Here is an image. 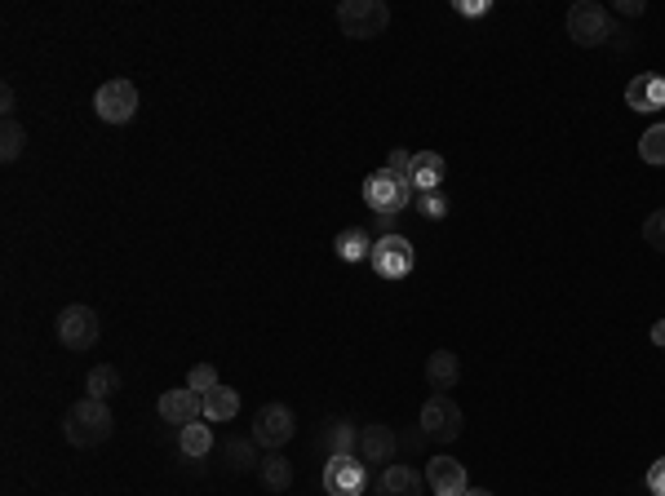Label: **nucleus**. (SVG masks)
I'll list each match as a JSON object with an SVG mask.
<instances>
[{
  "mask_svg": "<svg viewBox=\"0 0 665 496\" xmlns=\"http://www.w3.org/2000/svg\"><path fill=\"white\" fill-rule=\"evenodd\" d=\"M227 457H231V465H240V470H253V465H258V457H253V443H244V439L227 443Z\"/></svg>",
  "mask_w": 665,
  "mask_h": 496,
  "instance_id": "obj_29",
  "label": "nucleus"
},
{
  "mask_svg": "<svg viewBox=\"0 0 665 496\" xmlns=\"http://www.w3.org/2000/svg\"><path fill=\"white\" fill-rule=\"evenodd\" d=\"M626 107L639 111V116H648V111H665V76H652V71L634 76L630 89H626Z\"/></svg>",
  "mask_w": 665,
  "mask_h": 496,
  "instance_id": "obj_13",
  "label": "nucleus"
},
{
  "mask_svg": "<svg viewBox=\"0 0 665 496\" xmlns=\"http://www.w3.org/2000/svg\"><path fill=\"white\" fill-rule=\"evenodd\" d=\"M426 488L435 496H466L470 479H466V465L453 461V457H435L426 465Z\"/></svg>",
  "mask_w": 665,
  "mask_h": 496,
  "instance_id": "obj_12",
  "label": "nucleus"
},
{
  "mask_svg": "<svg viewBox=\"0 0 665 496\" xmlns=\"http://www.w3.org/2000/svg\"><path fill=\"white\" fill-rule=\"evenodd\" d=\"M178 448H182V457H191V461L209 457V452H213V430L204 426V421H191V426H182V434H178Z\"/></svg>",
  "mask_w": 665,
  "mask_h": 496,
  "instance_id": "obj_19",
  "label": "nucleus"
},
{
  "mask_svg": "<svg viewBox=\"0 0 665 496\" xmlns=\"http://www.w3.org/2000/svg\"><path fill=\"white\" fill-rule=\"evenodd\" d=\"M652 341H657V346H665V319H661L657 328H652Z\"/></svg>",
  "mask_w": 665,
  "mask_h": 496,
  "instance_id": "obj_35",
  "label": "nucleus"
},
{
  "mask_svg": "<svg viewBox=\"0 0 665 496\" xmlns=\"http://www.w3.org/2000/svg\"><path fill=\"white\" fill-rule=\"evenodd\" d=\"M457 9H462L466 18H479V14H488V5H484V0H462V5H457Z\"/></svg>",
  "mask_w": 665,
  "mask_h": 496,
  "instance_id": "obj_32",
  "label": "nucleus"
},
{
  "mask_svg": "<svg viewBox=\"0 0 665 496\" xmlns=\"http://www.w3.org/2000/svg\"><path fill=\"white\" fill-rule=\"evenodd\" d=\"M94 111L107 124H129L138 116V89H133V80H107V85H98Z\"/></svg>",
  "mask_w": 665,
  "mask_h": 496,
  "instance_id": "obj_8",
  "label": "nucleus"
},
{
  "mask_svg": "<svg viewBox=\"0 0 665 496\" xmlns=\"http://www.w3.org/2000/svg\"><path fill=\"white\" fill-rule=\"evenodd\" d=\"M368 262H373V271L382 279H404L413 271V244H408L404 235H382V240H373Z\"/></svg>",
  "mask_w": 665,
  "mask_h": 496,
  "instance_id": "obj_10",
  "label": "nucleus"
},
{
  "mask_svg": "<svg viewBox=\"0 0 665 496\" xmlns=\"http://www.w3.org/2000/svg\"><path fill=\"white\" fill-rule=\"evenodd\" d=\"M568 36L577 40L581 49L603 45V40L612 36V18H608V9L595 5V0H577V5L568 9Z\"/></svg>",
  "mask_w": 665,
  "mask_h": 496,
  "instance_id": "obj_6",
  "label": "nucleus"
},
{
  "mask_svg": "<svg viewBox=\"0 0 665 496\" xmlns=\"http://www.w3.org/2000/svg\"><path fill=\"white\" fill-rule=\"evenodd\" d=\"M417 213H422V217H431V222H439V217L448 213L444 191H426V195H417Z\"/></svg>",
  "mask_w": 665,
  "mask_h": 496,
  "instance_id": "obj_28",
  "label": "nucleus"
},
{
  "mask_svg": "<svg viewBox=\"0 0 665 496\" xmlns=\"http://www.w3.org/2000/svg\"><path fill=\"white\" fill-rule=\"evenodd\" d=\"M386 169L399 173V178H408V169H413V155L408 151H391V160H386Z\"/></svg>",
  "mask_w": 665,
  "mask_h": 496,
  "instance_id": "obj_31",
  "label": "nucleus"
},
{
  "mask_svg": "<svg viewBox=\"0 0 665 496\" xmlns=\"http://www.w3.org/2000/svg\"><path fill=\"white\" fill-rule=\"evenodd\" d=\"M373 492H377V496H417V492H422V479H417V470H413V465H399V461H391L382 474H377Z\"/></svg>",
  "mask_w": 665,
  "mask_h": 496,
  "instance_id": "obj_15",
  "label": "nucleus"
},
{
  "mask_svg": "<svg viewBox=\"0 0 665 496\" xmlns=\"http://www.w3.org/2000/svg\"><path fill=\"white\" fill-rule=\"evenodd\" d=\"M360 461H395V430L391 426H364L360 434Z\"/></svg>",
  "mask_w": 665,
  "mask_h": 496,
  "instance_id": "obj_16",
  "label": "nucleus"
},
{
  "mask_svg": "<svg viewBox=\"0 0 665 496\" xmlns=\"http://www.w3.org/2000/svg\"><path fill=\"white\" fill-rule=\"evenodd\" d=\"M444 155L439 151H417L413 155V169H408V186H413V195H426V191H439L444 186Z\"/></svg>",
  "mask_w": 665,
  "mask_h": 496,
  "instance_id": "obj_14",
  "label": "nucleus"
},
{
  "mask_svg": "<svg viewBox=\"0 0 665 496\" xmlns=\"http://www.w3.org/2000/svg\"><path fill=\"white\" fill-rule=\"evenodd\" d=\"M293 434H298V417L289 403H262L253 417V443H262L266 452H280Z\"/></svg>",
  "mask_w": 665,
  "mask_h": 496,
  "instance_id": "obj_4",
  "label": "nucleus"
},
{
  "mask_svg": "<svg viewBox=\"0 0 665 496\" xmlns=\"http://www.w3.org/2000/svg\"><path fill=\"white\" fill-rule=\"evenodd\" d=\"M643 244L657 248V253H665V209L648 213V222H643Z\"/></svg>",
  "mask_w": 665,
  "mask_h": 496,
  "instance_id": "obj_27",
  "label": "nucleus"
},
{
  "mask_svg": "<svg viewBox=\"0 0 665 496\" xmlns=\"http://www.w3.org/2000/svg\"><path fill=\"white\" fill-rule=\"evenodd\" d=\"M333 253L342 257V262H364V257L373 253V240H368L360 226H351V231H342V235L333 240Z\"/></svg>",
  "mask_w": 665,
  "mask_h": 496,
  "instance_id": "obj_20",
  "label": "nucleus"
},
{
  "mask_svg": "<svg viewBox=\"0 0 665 496\" xmlns=\"http://www.w3.org/2000/svg\"><path fill=\"white\" fill-rule=\"evenodd\" d=\"M258 474H262V483H266L271 492H289V488H293V465L284 461L280 452H271V457L262 461V470H258Z\"/></svg>",
  "mask_w": 665,
  "mask_h": 496,
  "instance_id": "obj_21",
  "label": "nucleus"
},
{
  "mask_svg": "<svg viewBox=\"0 0 665 496\" xmlns=\"http://www.w3.org/2000/svg\"><path fill=\"white\" fill-rule=\"evenodd\" d=\"M457 377H462V364H457L453 350H435V355L426 359V381H431L439 395H448V390L457 386Z\"/></svg>",
  "mask_w": 665,
  "mask_h": 496,
  "instance_id": "obj_17",
  "label": "nucleus"
},
{
  "mask_svg": "<svg viewBox=\"0 0 665 496\" xmlns=\"http://www.w3.org/2000/svg\"><path fill=\"white\" fill-rule=\"evenodd\" d=\"M648 488H652V496H665V457H661V461H652V470H648Z\"/></svg>",
  "mask_w": 665,
  "mask_h": 496,
  "instance_id": "obj_30",
  "label": "nucleus"
},
{
  "mask_svg": "<svg viewBox=\"0 0 665 496\" xmlns=\"http://www.w3.org/2000/svg\"><path fill=\"white\" fill-rule=\"evenodd\" d=\"M23 142H27V129L18 120H5V133H0V160L14 164L23 155Z\"/></svg>",
  "mask_w": 665,
  "mask_h": 496,
  "instance_id": "obj_24",
  "label": "nucleus"
},
{
  "mask_svg": "<svg viewBox=\"0 0 665 496\" xmlns=\"http://www.w3.org/2000/svg\"><path fill=\"white\" fill-rule=\"evenodd\" d=\"M368 488V465L360 457H329V465H324V492L329 496H364Z\"/></svg>",
  "mask_w": 665,
  "mask_h": 496,
  "instance_id": "obj_9",
  "label": "nucleus"
},
{
  "mask_svg": "<svg viewBox=\"0 0 665 496\" xmlns=\"http://www.w3.org/2000/svg\"><path fill=\"white\" fill-rule=\"evenodd\" d=\"M639 160L643 164H665V124H652L639 138Z\"/></svg>",
  "mask_w": 665,
  "mask_h": 496,
  "instance_id": "obj_23",
  "label": "nucleus"
},
{
  "mask_svg": "<svg viewBox=\"0 0 665 496\" xmlns=\"http://www.w3.org/2000/svg\"><path fill=\"white\" fill-rule=\"evenodd\" d=\"M160 417L169 421V426H191V421H204V399L196 395V390L191 386H182V390H165V395H160Z\"/></svg>",
  "mask_w": 665,
  "mask_h": 496,
  "instance_id": "obj_11",
  "label": "nucleus"
},
{
  "mask_svg": "<svg viewBox=\"0 0 665 496\" xmlns=\"http://www.w3.org/2000/svg\"><path fill=\"white\" fill-rule=\"evenodd\" d=\"M617 14H626V18H639V14H643V0H621V5H617Z\"/></svg>",
  "mask_w": 665,
  "mask_h": 496,
  "instance_id": "obj_34",
  "label": "nucleus"
},
{
  "mask_svg": "<svg viewBox=\"0 0 665 496\" xmlns=\"http://www.w3.org/2000/svg\"><path fill=\"white\" fill-rule=\"evenodd\" d=\"M0 111H5V120H14V89H0Z\"/></svg>",
  "mask_w": 665,
  "mask_h": 496,
  "instance_id": "obj_33",
  "label": "nucleus"
},
{
  "mask_svg": "<svg viewBox=\"0 0 665 496\" xmlns=\"http://www.w3.org/2000/svg\"><path fill=\"white\" fill-rule=\"evenodd\" d=\"M111 430H116V417H111L107 399L85 395L80 403H71V408H67L63 434H67L71 448H98V443L111 439Z\"/></svg>",
  "mask_w": 665,
  "mask_h": 496,
  "instance_id": "obj_1",
  "label": "nucleus"
},
{
  "mask_svg": "<svg viewBox=\"0 0 665 496\" xmlns=\"http://www.w3.org/2000/svg\"><path fill=\"white\" fill-rule=\"evenodd\" d=\"M364 204L377 213V222H382V231H391L395 217L413 204V186H408V178H399V173L391 169H377L373 178L364 182ZM395 235V231H391Z\"/></svg>",
  "mask_w": 665,
  "mask_h": 496,
  "instance_id": "obj_2",
  "label": "nucleus"
},
{
  "mask_svg": "<svg viewBox=\"0 0 665 496\" xmlns=\"http://www.w3.org/2000/svg\"><path fill=\"white\" fill-rule=\"evenodd\" d=\"M187 386H191V390H196V395L204 399V395H209V390H218V386H222V381H218V368H213V364H196V368L187 372Z\"/></svg>",
  "mask_w": 665,
  "mask_h": 496,
  "instance_id": "obj_26",
  "label": "nucleus"
},
{
  "mask_svg": "<svg viewBox=\"0 0 665 496\" xmlns=\"http://www.w3.org/2000/svg\"><path fill=\"white\" fill-rule=\"evenodd\" d=\"M240 417V390L218 386L204 395V421H235Z\"/></svg>",
  "mask_w": 665,
  "mask_h": 496,
  "instance_id": "obj_18",
  "label": "nucleus"
},
{
  "mask_svg": "<svg viewBox=\"0 0 665 496\" xmlns=\"http://www.w3.org/2000/svg\"><path fill=\"white\" fill-rule=\"evenodd\" d=\"M337 27L351 40H373L391 27V9H386V0H342L337 5Z\"/></svg>",
  "mask_w": 665,
  "mask_h": 496,
  "instance_id": "obj_3",
  "label": "nucleus"
},
{
  "mask_svg": "<svg viewBox=\"0 0 665 496\" xmlns=\"http://www.w3.org/2000/svg\"><path fill=\"white\" fill-rule=\"evenodd\" d=\"M324 448H329V457H346V452L355 448V430L342 426V421H329V430H324Z\"/></svg>",
  "mask_w": 665,
  "mask_h": 496,
  "instance_id": "obj_25",
  "label": "nucleus"
},
{
  "mask_svg": "<svg viewBox=\"0 0 665 496\" xmlns=\"http://www.w3.org/2000/svg\"><path fill=\"white\" fill-rule=\"evenodd\" d=\"M85 386H89V395H94V399H111L120 390V372L111 364H98V368H89Z\"/></svg>",
  "mask_w": 665,
  "mask_h": 496,
  "instance_id": "obj_22",
  "label": "nucleus"
},
{
  "mask_svg": "<svg viewBox=\"0 0 665 496\" xmlns=\"http://www.w3.org/2000/svg\"><path fill=\"white\" fill-rule=\"evenodd\" d=\"M466 496H493L488 488H466Z\"/></svg>",
  "mask_w": 665,
  "mask_h": 496,
  "instance_id": "obj_36",
  "label": "nucleus"
},
{
  "mask_svg": "<svg viewBox=\"0 0 665 496\" xmlns=\"http://www.w3.org/2000/svg\"><path fill=\"white\" fill-rule=\"evenodd\" d=\"M422 434L435 443H453L462 434V408L453 403V395H435L422 403Z\"/></svg>",
  "mask_w": 665,
  "mask_h": 496,
  "instance_id": "obj_7",
  "label": "nucleus"
},
{
  "mask_svg": "<svg viewBox=\"0 0 665 496\" xmlns=\"http://www.w3.org/2000/svg\"><path fill=\"white\" fill-rule=\"evenodd\" d=\"M102 337V319L94 306H63V315H58V341H63L67 350H94Z\"/></svg>",
  "mask_w": 665,
  "mask_h": 496,
  "instance_id": "obj_5",
  "label": "nucleus"
}]
</instances>
